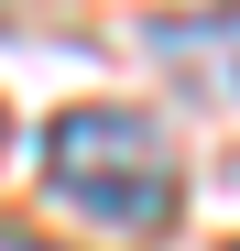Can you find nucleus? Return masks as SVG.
Returning <instances> with one entry per match:
<instances>
[{
	"label": "nucleus",
	"instance_id": "nucleus-1",
	"mask_svg": "<svg viewBox=\"0 0 240 251\" xmlns=\"http://www.w3.org/2000/svg\"><path fill=\"white\" fill-rule=\"evenodd\" d=\"M44 186L98 229H175V142L153 131L142 109L88 99V109H55L44 131Z\"/></svg>",
	"mask_w": 240,
	"mask_h": 251
},
{
	"label": "nucleus",
	"instance_id": "nucleus-2",
	"mask_svg": "<svg viewBox=\"0 0 240 251\" xmlns=\"http://www.w3.org/2000/svg\"><path fill=\"white\" fill-rule=\"evenodd\" d=\"M229 251H240V240H229Z\"/></svg>",
	"mask_w": 240,
	"mask_h": 251
}]
</instances>
